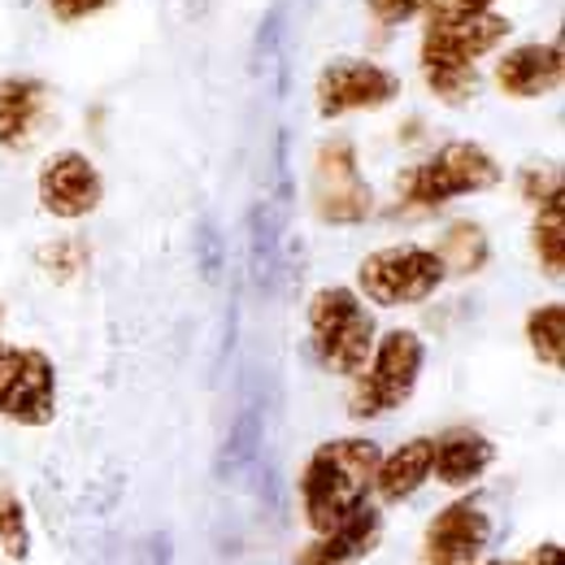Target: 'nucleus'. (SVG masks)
<instances>
[{
	"mask_svg": "<svg viewBox=\"0 0 565 565\" xmlns=\"http://www.w3.org/2000/svg\"><path fill=\"white\" fill-rule=\"evenodd\" d=\"M522 192H526L531 205H540V201H548L553 192H562V174H557V170H526V174H522Z\"/></svg>",
	"mask_w": 565,
	"mask_h": 565,
	"instance_id": "5701e85b",
	"label": "nucleus"
},
{
	"mask_svg": "<svg viewBox=\"0 0 565 565\" xmlns=\"http://www.w3.org/2000/svg\"><path fill=\"white\" fill-rule=\"evenodd\" d=\"M379 540H383V513H379V509H370V504H361V509H353L344 522H335L331 531H322V535H318V544H309V548L300 553V565L361 562L365 553H374V548H379Z\"/></svg>",
	"mask_w": 565,
	"mask_h": 565,
	"instance_id": "4468645a",
	"label": "nucleus"
},
{
	"mask_svg": "<svg viewBox=\"0 0 565 565\" xmlns=\"http://www.w3.org/2000/svg\"><path fill=\"white\" fill-rule=\"evenodd\" d=\"M492 544V518L479 500H457L439 509V518L426 526L418 565H479Z\"/></svg>",
	"mask_w": 565,
	"mask_h": 565,
	"instance_id": "9d476101",
	"label": "nucleus"
},
{
	"mask_svg": "<svg viewBox=\"0 0 565 565\" xmlns=\"http://www.w3.org/2000/svg\"><path fill=\"white\" fill-rule=\"evenodd\" d=\"M309 340L322 370L353 379L374 353V313L349 287H322L309 300Z\"/></svg>",
	"mask_w": 565,
	"mask_h": 565,
	"instance_id": "20e7f679",
	"label": "nucleus"
},
{
	"mask_svg": "<svg viewBox=\"0 0 565 565\" xmlns=\"http://www.w3.org/2000/svg\"><path fill=\"white\" fill-rule=\"evenodd\" d=\"M379 457L383 452L370 439H331V444L313 448V457L300 475V504H305L309 531L322 535L365 504V495L374 488Z\"/></svg>",
	"mask_w": 565,
	"mask_h": 565,
	"instance_id": "f03ea898",
	"label": "nucleus"
},
{
	"mask_svg": "<svg viewBox=\"0 0 565 565\" xmlns=\"http://www.w3.org/2000/svg\"><path fill=\"white\" fill-rule=\"evenodd\" d=\"M444 279H448L444 262L435 257V248H423V244L379 248L356 270V287L374 305H387V309L392 305H418L426 296H435Z\"/></svg>",
	"mask_w": 565,
	"mask_h": 565,
	"instance_id": "423d86ee",
	"label": "nucleus"
},
{
	"mask_svg": "<svg viewBox=\"0 0 565 565\" xmlns=\"http://www.w3.org/2000/svg\"><path fill=\"white\" fill-rule=\"evenodd\" d=\"M57 414V374L40 349L0 344V418L22 426H49Z\"/></svg>",
	"mask_w": 565,
	"mask_h": 565,
	"instance_id": "6e6552de",
	"label": "nucleus"
},
{
	"mask_svg": "<svg viewBox=\"0 0 565 565\" xmlns=\"http://www.w3.org/2000/svg\"><path fill=\"white\" fill-rule=\"evenodd\" d=\"M53 118V92L44 78L9 74L0 78V148L22 152L49 131Z\"/></svg>",
	"mask_w": 565,
	"mask_h": 565,
	"instance_id": "f8f14e48",
	"label": "nucleus"
},
{
	"mask_svg": "<svg viewBox=\"0 0 565 565\" xmlns=\"http://www.w3.org/2000/svg\"><path fill=\"white\" fill-rule=\"evenodd\" d=\"M0 548L22 562L31 553V540H26V509L13 492H0Z\"/></svg>",
	"mask_w": 565,
	"mask_h": 565,
	"instance_id": "412c9836",
	"label": "nucleus"
},
{
	"mask_svg": "<svg viewBox=\"0 0 565 565\" xmlns=\"http://www.w3.org/2000/svg\"><path fill=\"white\" fill-rule=\"evenodd\" d=\"M100 196H105L100 170L83 152L66 148V152L44 161V170H40V205H44V213L74 222V217H87L96 210Z\"/></svg>",
	"mask_w": 565,
	"mask_h": 565,
	"instance_id": "9b49d317",
	"label": "nucleus"
},
{
	"mask_svg": "<svg viewBox=\"0 0 565 565\" xmlns=\"http://www.w3.org/2000/svg\"><path fill=\"white\" fill-rule=\"evenodd\" d=\"M526 565H562V544H540Z\"/></svg>",
	"mask_w": 565,
	"mask_h": 565,
	"instance_id": "393cba45",
	"label": "nucleus"
},
{
	"mask_svg": "<svg viewBox=\"0 0 565 565\" xmlns=\"http://www.w3.org/2000/svg\"><path fill=\"white\" fill-rule=\"evenodd\" d=\"M430 479V439H409L401 444L392 457H379L374 470V488L387 504H401Z\"/></svg>",
	"mask_w": 565,
	"mask_h": 565,
	"instance_id": "dca6fc26",
	"label": "nucleus"
},
{
	"mask_svg": "<svg viewBox=\"0 0 565 565\" xmlns=\"http://www.w3.org/2000/svg\"><path fill=\"white\" fill-rule=\"evenodd\" d=\"M423 361L426 349L423 340H418V331H405V327L387 331L374 344L370 361L361 365V374H353L356 387L353 396H349V414L353 418H383V414L401 409L414 396V387H418Z\"/></svg>",
	"mask_w": 565,
	"mask_h": 565,
	"instance_id": "39448f33",
	"label": "nucleus"
},
{
	"mask_svg": "<svg viewBox=\"0 0 565 565\" xmlns=\"http://www.w3.org/2000/svg\"><path fill=\"white\" fill-rule=\"evenodd\" d=\"M435 257L444 262L448 275H479L492 257V244H488V231L479 222H452L439 244H435Z\"/></svg>",
	"mask_w": 565,
	"mask_h": 565,
	"instance_id": "f3484780",
	"label": "nucleus"
},
{
	"mask_svg": "<svg viewBox=\"0 0 565 565\" xmlns=\"http://www.w3.org/2000/svg\"><path fill=\"white\" fill-rule=\"evenodd\" d=\"M313 213L331 226H356L374 213V192L349 140H327L313 157Z\"/></svg>",
	"mask_w": 565,
	"mask_h": 565,
	"instance_id": "0eeeda50",
	"label": "nucleus"
},
{
	"mask_svg": "<svg viewBox=\"0 0 565 565\" xmlns=\"http://www.w3.org/2000/svg\"><path fill=\"white\" fill-rule=\"evenodd\" d=\"M562 44H518L495 62V87L513 100H535L562 87Z\"/></svg>",
	"mask_w": 565,
	"mask_h": 565,
	"instance_id": "ddd939ff",
	"label": "nucleus"
},
{
	"mask_svg": "<svg viewBox=\"0 0 565 565\" xmlns=\"http://www.w3.org/2000/svg\"><path fill=\"white\" fill-rule=\"evenodd\" d=\"M509 40V18L495 9L466 13V18H430L418 49L426 87L444 105H466L479 87V57L495 53Z\"/></svg>",
	"mask_w": 565,
	"mask_h": 565,
	"instance_id": "f257e3e1",
	"label": "nucleus"
},
{
	"mask_svg": "<svg viewBox=\"0 0 565 565\" xmlns=\"http://www.w3.org/2000/svg\"><path fill=\"white\" fill-rule=\"evenodd\" d=\"M492 461H495L492 439L479 435V430H448V435L430 439V475L439 483H448V488L475 483Z\"/></svg>",
	"mask_w": 565,
	"mask_h": 565,
	"instance_id": "2eb2a0df",
	"label": "nucleus"
},
{
	"mask_svg": "<svg viewBox=\"0 0 565 565\" xmlns=\"http://www.w3.org/2000/svg\"><path fill=\"white\" fill-rule=\"evenodd\" d=\"M500 179H504V170L483 143L457 140L444 143L435 157H426L401 174V201L414 210H435L457 196L492 192Z\"/></svg>",
	"mask_w": 565,
	"mask_h": 565,
	"instance_id": "7ed1b4c3",
	"label": "nucleus"
},
{
	"mask_svg": "<svg viewBox=\"0 0 565 565\" xmlns=\"http://www.w3.org/2000/svg\"><path fill=\"white\" fill-rule=\"evenodd\" d=\"M426 4H430V0H370V13H374L383 26H401V22L426 13Z\"/></svg>",
	"mask_w": 565,
	"mask_h": 565,
	"instance_id": "4be33fe9",
	"label": "nucleus"
},
{
	"mask_svg": "<svg viewBox=\"0 0 565 565\" xmlns=\"http://www.w3.org/2000/svg\"><path fill=\"white\" fill-rule=\"evenodd\" d=\"M109 4L114 0H49V9H53L57 22H83V18H92V13L109 9Z\"/></svg>",
	"mask_w": 565,
	"mask_h": 565,
	"instance_id": "b1692460",
	"label": "nucleus"
},
{
	"mask_svg": "<svg viewBox=\"0 0 565 565\" xmlns=\"http://www.w3.org/2000/svg\"><path fill=\"white\" fill-rule=\"evenodd\" d=\"M318 114L322 118H344V114H365V109H383L401 96V78L379 66V62H331L327 71L318 74Z\"/></svg>",
	"mask_w": 565,
	"mask_h": 565,
	"instance_id": "1a4fd4ad",
	"label": "nucleus"
},
{
	"mask_svg": "<svg viewBox=\"0 0 565 565\" xmlns=\"http://www.w3.org/2000/svg\"><path fill=\"white\" fill-rule=\"evenodd\" d=\"M483 565H509V562H483Z\"/></svg>",
	"mask_w": 565,
	"mask_h": 565,
	"instance_id": "a878e982",
	"label": "nucleus"
},
{
	"mask_svg": "<svg viewBox=\"0 0 565 565\" xmlns=\"http://www.w3.org/2000/svg\"><path fill=\"white\" fill-rule=\"evenodd\" d=\"M526 344L531 353L540 356L544 365L562 370L565 361V305H540L531 318H526Z\"/></svg>",
	"mask_w": 565,
	"mask_h": 565,
	"instance_id": "6ab92c4d",
	"label": "nucleus"
},
{
	"mask_svg": "<svg viewBox=\"0 0 565 565\" xmlns=\"http://www.w3.org/2000/svg\"><path fill=\"white\" fill-rule=\"evenodd\" d=\"M535 231H531V239H535V262H540V270L548 275L553 282H562L565 275V196L562 192H553L548 201H540L535 205Z\"/></svg>",
	"mask_w": 565,
	"mask_h": 565,
	"instance_id": "a211bd4d",
	"label": "nucleus"
},
{
	"mask_svg": "<svg viewBox=\"0 0 565 565\" xmlns=\"http://www.w3.org/2000/svg\"><path fill=\"white\" fill-rule=\"evenodd\" d=\"M87 262H92V253H87L83 239H53V244L40 248V270L57 282L78 279L87 270Z\"/></svg>",
	"mask_w": 565,
	"mask_h": 565,
	"instance_id": "aec40b11",
	"label": "nucleus"
}]
</instances>
